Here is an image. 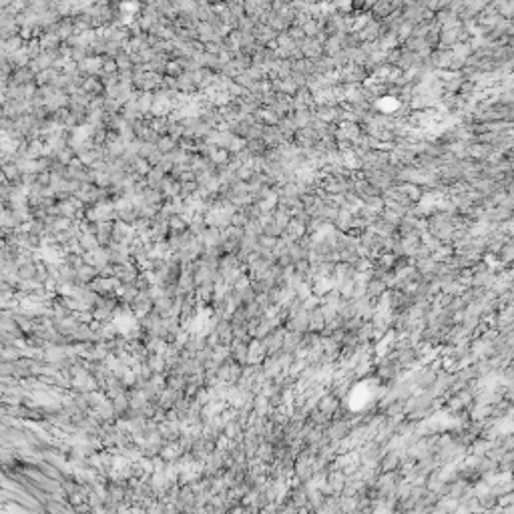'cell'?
I'll return each instance as SVG.
<instances>
[{
  "mask_svg": "<svg viewBox=\"0 0 514 514\" xmlns=\"http://www.w3.org/2000/svg\"><path fill=\"white\" fill-rule=\"evenodd\" d=\"M326 316H324V312H322V308H314L312 312H310V330L312 332H322L324 328H326Z\"/></svg>",
  "mask_w": 514,
  "mask_h": 514,
  "instance_id": "3957f363",
  "label": "cell"
},
{
  "mask_svg": "<svg viewBox=\"0 0 514 514\" xmlns=\"http://www.w3.org/2000/svg\"><path fill=\"white\" fill-rule=\"evenodd\" d=\"M340 398L332 392V394H326L324 398H322V402H320V410L322 412H326V414H330V416H336L338 414V408H340V402H338Z\"/></svg>",
  "mask_w": 514,
  "mask_h": 514,
  "instance_id": "7a4b0ae2",
  "label": "cell"
},
{
  "mask_svg": "<svg viewBox=\"0 0 514 514\" xmlns=\"http://www.w3.org/2000/svg\"><path fill=\"white\" fill-rule=\"evenodd\" d=\"M398 466H402L400 450H388V452H386V456H382V460H380V470L382 472H392Z\"/></svg>",
  "mask_w": 514,
  "mask_h": 514,
  "instance_id": "6da1fadb",
  "label": "cell"
},
{
  "mask_svg": "<svg viewBox=\"0 0 514 514\" xmlns=\"http://www.w3.org/2000/svg\"><path fill=\"white\" fill-rule=\"evenodd\" d=\"M510 155H512V157H514V147H512V151H510Z\"/></svg>",
  "mask_w": 514,
  "mask_h": 514,
  "instance_id": "8992f818",
  "label": "cell"
},
{
  "mask_svg": "<svg viewBox=\"0 0 514 514\" xmlns=\"http://www.w3.org/2000/svg\"><path fill=\"white\" fill-rule=\"evenodd\" d=\"M436 378H438V374H436V370H434V368H430V370H424V372L418 376V380H416V386H420L422 390H426V388H430V386H434Z\"/></svg>",
  "mask_w": 514,
  "mask_h": 514,
  "instance_id": "277c9868",
  "label": "cell"
},
{
  "mask_svg": "<svg viewBox=\"0 0 514 514\" xmlns=\"http://www.w3.org/2000/svg\"><path fill=\"white\" fill-rule=\"evenodd\" d=\"M514 470V450H506L504 456L498 460V472H512Z\"/></svg>",
  "mask_w": 514,
  "mask_h": 514,
  "instance_id": "5b68a950",
  "label": "cell"
}]
</instances>
